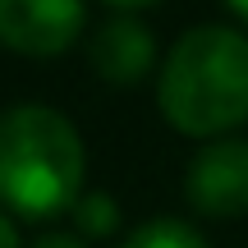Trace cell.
<instances>
[{"mask_svg":"<svg viewBox=\"0 0 248 248\" xmlns=\"http://www.w3.org/2000/svg\"><path fill=\"white\" fill-rule=\"evenodd\" d=\"M120 248H212L202 234L193 230L188 221H175V216H156V221L138 225Z\"/></svg>","mask_w":248,"mask_h":248,"instance_id":"obj_7","label":"cell"},{"mask_svg":"<svg viewBox=\"0 0 248 248\" xmlns=\"http://www.w3.org/2000/svg\"><path fill=\"white\" fill-rule=\"evenodd\" d=\"M88 152L74 120L42 101L0 110V207L28 221L74 212L83 198Z\"/></svg>","mask_w":248,"mask_h":248,"instance_id":"obj_2","label":"cell"},{"mask_svg":"<svg viewBox=\"0 0 248 248\" xmlns=\"http://www.w3.org/2000/svg\"><path fill=\"white\" fill-rule=\"evenodd\" d=\"M88 64L110 88H133L156 64V37L138 14H110L88 37Z\"/></svg>","mask_w":248,"mask_h":248,"instance_id":"obj_5","label":"cell"},{"mask_svg":"<svg viewBox=\"0 0 248 248\" xmlns=\"http://www.w3.org/2000/svg\"><path fill=\"white\" fill-rule=\"evenodd\" d=\"M225 5H230V9H234V14H239V18H244V23H248V0H225Z\"/></svg>","mask_w":248,"mask_h":248,"instance_id":"obj_11","label":"cell"},{"mask_svg":"<svg viewBox=\"0 0 248 248\" xmlns=\"http://www.w3.org/2000/svg\"><path fill=\"white\" fill-rule=\"evenodd\" d=\"M0 248H23V239H18V230H14V221H9L5 212H0Z\"/></svg>","mask_w":248,"mask_h":248,"instance_id":"obj_9","label":"cell"},{"mask_svg":"<svg viewBox=\"0 0 248 248\" xmlns=\"http://www.w3.org/2000/svg\"><path fill=\"white\" fill-rule=\"evenodd\" d=\"M32 248H88V239H78V234H64V230H46Z\"/></svg>","mask_w":248,"mask_h":248,"instance_id":"obj_8","label":"cell"},{"mask_svg":"<svg viewBox=\"0 0 248 248\" xmlns=\"http://www.w3.org/2000/svg\"><path fill=\"white\" fill-rule=\"evenodd\" d=\"M83 23V0H0V46L14 55L51 60L78 42Z\"/></svg>","mask_w":248,"mask_h":248,"instance_id":"obj_3","label":"cell"},{"mask_svg":"<svg viewBox=\"0 0 248 248\" xmlns=\"http://www.w3.org/2000/svg\"><path fill=\"white\" fill-rule=\"evenodd\" d=\"M106 5H115V9H147V5H161V0H106Z\"/></svg>","mask_w":248,"mask_h":248,"instance_id":"obj_10","label":"cell"},{"mask_svg":"<svg viewBox=\"0 0 248 248\" xmlns=\"http://www.w3.org/2000/svg\"><path fill=\"white\" fill-rule=\"evenodd\" d=\"M184 198L202 216H244L248 212V142L216 138L188 161Z\"/></svg>","mask_w":248,"mask_h":248,"instance_id":"obj_4","label":"cell"},{"mask_svg":"<svg viewBox=\"0 0 248 248\" xmlns=\"http://www.w3.org/2000/svg\"><path fill=\"white\" fill-rule=\"evenodd\" d=\"M156 106L184 138H221L248 120V37L198 23L170 46L156 74Z\"/></svg>","mask_w":248,"mask_h":248,"instance_id":"obj_1","label":"cell"},{"mask_svg":"<svg viewBox=\"0 0 248 248\" xmlns=\"http://www.w3.org/2000/svg\"><path fill=\"white\" fill-rule=\"evenodd\" d=\"M74 230L78 239H106V234L120 230V202L106 193V188H88V193L74 202Z\"/></svg>","mask_w":248,"mask_h":248,"instance_id":"obj_6","label":"cell"}]
</instances>
